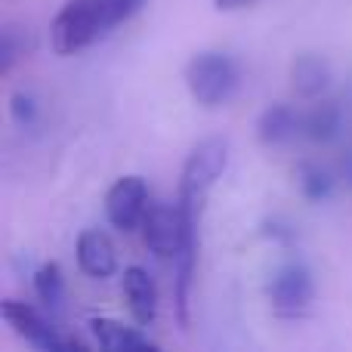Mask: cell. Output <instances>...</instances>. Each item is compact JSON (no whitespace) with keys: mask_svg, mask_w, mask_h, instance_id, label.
I'll return each mask as SVG.
<instances>
[{"mask_svg":"<svg viewBox=\"0 0 352 352\" xmlns=\"http://www.w3.org/2000/svg\"><path fill=\"white\" fill-rule=\"evenodd\" d=\"M263 235H266L269 241L281 244V248H291V244H297V229H294L287 219H281V217L266 219V223H263Z\"/></svg>","mask_w":352,"mask_h":352,"instance_id":"18","label":"cell"},{"mask_svg":"<svg viewBox=\"0 0 352 352\" xmlns=\"http://www.w3.org/2000/svg\"><path fill=\"white\" fill-rule=\"evenodd\" d=\"M226 164H229V140L223 136H207L192 148V155L186 158L179 173V188H176V207L188 217L204 213L207 195L217 186V179L223 176Z\"/></svg>","mask_w":352,"mask_h":352,"instance_id":"2","label":"cell"},{"mask_svg":"<svg viewBox=\"0 0 352 352\" xmlns=\"http://www.w3.org/2000/svg\"><path fill=\"white\" fill-rule=\"evenodd\" d=\"M303 136V111L287 102H269L256 118V140L263 146H287Z\"/></svg>","mask_w":352,"mask_h":352,"instance_id":"8","label":"cell"},{"mask_svg":"<svg viewBox=\"0 0 352 352\" xmlns=\"http://www.w3.org/2000/svg\"><path fill=\"white\" fill-rule=\"evenodd\" d=\"M152 204L148 182L142 176H121L105 195V217L118 232H136Z\"/></svg>","mask_w":352,"mask_h":352,"instance_id":"6","label":"cell"},{"mask_svg":"<svg viewBox=\"0 0 352 352\" xmlns=\"http://www.w3.org/2000/svg\"><path fill=\"white\" fill-rule=\"evenodd\" d=\"M0 312H3L6 324L31 346L47 349V352H74V349L87 352V343H80L78 337H65L53 322H47L34 306L22 303V300H3Z\"/></svg>","mask_w":352,"mask_h":352,"instance_id":"4","label":"cell"},{"mask_svg":"<svg viewBox=\"0 0 352 352\" xmlns=\"http://www.w3.org/2000/svg\"><path fill=\"white\" fill-rule=\"evenodd\" d=\"M213 3H217V10H223V12H232V10H244V6L256 3V0H213Z\"/></svg>","mask_w":352,"mask_h":352,"instance_id":"20","label":"cell"},{"mask_svg":"<svg viewBox=\"0 0 352 352\" xmlns=\"http://www.w3.org/2000/svg\"><path fill=\"white\" fill-rule=\"evenodd\" d=\"M142 241L152 254L158 256H170L176 254V244H179V213H176V204H158L152 201L146 210V219H142Z\"/></svg>","mask_w":352,"mask_h":352,"instance_id":"7","label":"cell"},{"mask_svg":"<svg viewBox=\"0 0 352 352\" xmlns=\"http://www.w3.org/2000/svg\"><path fill=\"white\" fill-rule=\"evenodd\" d=\"M331 65L318 53H300L291 62V84L300 99H322L331 87Z\"/></svg>","mask_w":352,"mask_h":352,"instance_id":"13","label":"cell"},{"mask_svg":"<svg viewBox=\"0 0 352 352\" xmlns=\"http://www.w3.org/2000/svg\"><path fill=\"white\" fill-rule=\"evenodd\" d=\"M22 56H25V41L19 34V28H6L3 43H0V74H10Z\"/></svg>","mask_w":352,"mask_h":352,"instance_id":"17","label":"cell"},{"mask_svg":"<svg viewBox=\"0 0 352 352\" xmlns=\"http://www.w3.org/2000/svg\"><path fill=\"white\" fill-rule=\"evenodd\" d=\"M294 176H297L300 195H303L306 201H312V204H322V201H328L331 195H334V188H337L334 167H322V164H316V161H303Z\"/></svg>","mask_w":352,"mask_h":352,"instance_id":"14","label":"cell"},{"mask_svg":"<svg viewBox=\"0 0 352 352\" xmlns=\"http://www.w3.org/2000/svg\"><path fill=\"white\" fill-rule=\"evenodd\" d=\"M31 281H34V291L47 309H62V303H65V278H62V269L56 263L37 266Z\"/></svg>","mask_w":352,"mask_h":352,"instance_id":"15","label":"cell"},{"mask_svg":"<svg viewBox=\"0 0 352 352\" xmlns=\"http://www.w3.org/2000/svg\"><path fill=\"white\" fill-rule=\"evenodd\" d=\"M346 130V109L340 99H312V109L303 111V136L309 142L328 146Z\"/></svg>","mask_w":352,"mask_h":352,"instance_id":"9","label":"cell"},{"mask_svg":"<svg viewBox=\"0 0 352 352\" xmlns=\"http://www.w3.org/2000/svg\"><path fill=\"white\" fill-rule=\"evenodd\" d=\"M124 297H127V309L133 322L148 328L158 316V287L142 266H130L124 272Z\"/></svg>","mask_w":352,"mask_h":352,"instance_id":"10","label":"cell"},{"mask_svg":"<svg viewBox=\"0 0 352 352\" xmlns=\"http://www.w3.org/2000/svg\"><path fill=\"white\" fill-rule=\"evenodd\" d=\"M241 68L223 50H204L195 53L186 65V87L192 99L204 109H219L238 93Z\"/></svg>","mask_w":352,"mask_h":352,"instance_id":"3","label":"cell"},{"mask_svg":"<svg viewBox=\"0 0 352 352\" xmlns=\"http://www.w3.org/2000/svg\"><path fill=\"white\" fill-rule=\"evenodd\" d=\"M334 173H337V182H343L346 188H352V146H346L340 155H337Z\"/></svg>","mask_w":352,"mask_h":352,"instance_id":"19","label":"cell"},{"mask_svg":"<svg viewBox=\"0 0 352 352\" xmlns=\"http://www.w3.org/2000/svg\"><path fill=\"white\" fill-rule=\"evenodd\" d=\"M140 328L121 324V322H115V318H93L90 322L93 337H96V343L102 349H109V352H155L158 343L148 334H142Z\"/></svg>","mask_w":352,"mask_h":352,"instance_id":"12","label":"cell"},{"mask_svg":"<svg viewBox=\"0 0 352 352\" xmlns=\"http://www.w3.org/2000/svg\"><path fill=\"white\" fill-rule=\"evenodd\" d=\"M78 263L90 278H111L118 269V250L99 229H87L78 238Z\"/></svg>","mask_w":352,"mask_h":352,"instance_id":"11","label":"cell"},{"mask_svg":"<svg viewBox=\"0 0 352 352\" xmlns=\"http://www.w3.org/2000/svg\"><path fill=\"white\" fill-rule=\"evenodd\" d=\"M146 0H68L50 25V41L59 56H74L102 41L118 25L130 22Z\"/></svg>","mask_w":352,"mask_h":352,"instance_id":"1","label":"cell"},{"mask_svg":"<svg viewBox=\"0 0 352 352\" xmlns=\"http://www.w3.org/2000/svg\"><path fill=\"white\" fill-rule=\"evenodd\" d=\"M10 118L16 127L22 130H34L37 124H41V102H37V96L31 90H16L10 96Z\"/></svg>","mask_w":352,"mask_h":352,"instance_id":"16","label":"cell"},{"mask_svg":"<svg viewBox=\"0 0 352 352\" xmlns=\"http://www.w3.org/2000/svg\"><path fill=\"white\" fill-rule=\"evenodd\" d=\"M269 303L278 316H300L303 309H309V303L316 300V281H312V272L306 263L291 260L285 266H278V272L272 275L266 287Z\"/></svg>","mask_w":352,"mask_h":352,"instance_id":"5","label":"cell"}]
</instances>
